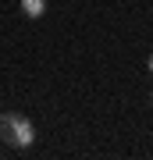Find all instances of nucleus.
Wrapping results in <instances>:
<instances>
[{
  "label": "nucleus",
  "mask_w": 153,
  "mask_h": 160,
  "mask_svg": "<svg viewBox=\"0 0 153 160\" xmlns=\"http://www.w3.org/2000/svg\"><path fill=\"white\" fill-rule=\"evenodd\" d=\"M146 71L153 75V53H150V57H146Z\"/></svg>",
  "instance_id": "nucleus-3"
},
{
  "label": "nucleus",
  "mask_w": 153,
  "mask_h": 160,
  "mask_svg": "<svg viewBox=\"0 0 153 160\" xmlns=\"http://www.w3.org/2000/svg\"><path fill=\"white\" fill-rule=\"evenodd\" d=\"M0 139H4L7 146H14V149H28L36 142V125L25 114L7 110V114H0Z\"/></svg>",
  "instance_id": "nucleus-1"
},
{
  "label": "nucleus",
  "mask_w": 153,
  "mask_h": 160,
  "mask_svg": "<svg viewBox=\"0 0 153 160\" xmlns=\"http://www.w3.org/2000/svg\"><path fill=\"white\" fill-rule=\"evenodd\" d=\"M150 103H153V96H150Z\"/></svg>",
  "instance_id": "nucleus-4"
},
{
  "label": "nucleus",
  "mask_w": 153,
  "mask_h": 160,
  "mask_svg": "<svg viewBox=\"0 0 153 160\" xmlns=\"http://www.w3.org/2000/svg\"><path fill=\"white\" fill-rule=\"evenodd\" d=\"M22 11H25L28 18H43V11H46V0H22Z\"/></svg>",
  "instance_id": "nucleus-2"
}]
</instances>
